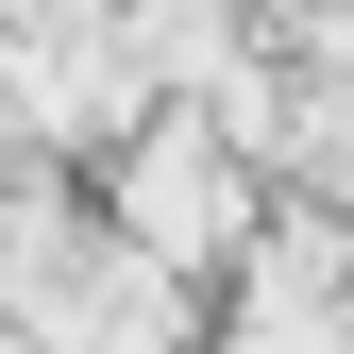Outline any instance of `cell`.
<instances>
[{"mask_svg":"<svg viewBox=\"0 0 354 354\" xmlns=\"http://www.w3.org/2000/svg\"><path fill=\"white\" fill-rule=\"evenodd\" d=\"M84 219H102V253H136V270H169V287H203V304H219V270L253 253L270 186H253V169L219 152L186 102H152L136 136H118L102 169H84Z\"/></svg>","mask_w":354,"mask_h":354,"instance_id":"cell-1","label":"cell"}]
</instances>
